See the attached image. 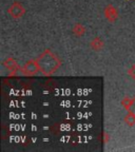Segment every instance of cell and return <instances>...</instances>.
<instances>
[{"mask_svg":"<svg viewBox=\"0 0 135 152\" xmlns=\"http://www.w3.org/2000/svg\"><path fill=\"white\" fill-rule=\"evenodd\" d=\"M40 69V73L43 76H52L58 71L61 66V60L53 51L45 49L39 56L36 58Z\"/></svg>","mask_w":135,"mask_h":152,"instance_id":"1","label":"cell"},{"mask_svg":"<svg viewBox=\"0 0 135 152\" xmlns=\"http://www.w3.org/2000/svg\"><path fill=\"white\" fill-rule=\"evenodd\" d=\"M20 71H21L22 75L35 76L40 72V69H39V66H38L37 60L31 59V60H28V61H26V64L21 66Z\"/></svg>","mask_w":135,"mask_h":152,"instance_id":"2","label":"cell"},{"mask_svg":"<svg viewBox=\"0 0 135 152\" xmlns=\"http://www.w3.org/2000/svg\"><path fill=\"white\" fill-rule=\"evenodd\" d=\"M26 13V7H23V4L20 1H14L9 7V9H7V14L12 17L13 19L21 18Z\"/></svg>","mask_w":135,"mask_h":152,"instance_id":"3","label":"cell"},{"mask_svg":"<svg viewBox=\"0 0 135 152\" xmlns=\"http://www.w3.org/2000/svg\"><path fill=\"white\" fill-rule=\"evenodd\" d=\"M2 64H3V66H4L5 69L9 72V75H11V76L15 75V74H16L19 70L21 69V68H20V66L18 64V62H17L14 58H12V57H7V59L3 60Z\"/></svg>","mask_w":135,"mask_h":152,"instance_id":"4","label":"cell"},{"mask_svg":"<svg viewBox=\"0 0 135 152\" xmlns=\"http://www.w3.org/2000/svg\"><path fill=\"white\" fill-rule=\"evenodd\" d=\"M104 17L107 18L109 22H115L118 19V11L114 5L109 4L104 7Z\"/></svg>","mask_w":135,"mask_h":152,"instance_id":"5","label":"cell"},{"mask_svg":"<svg viewBox=\"0 0 135 152\" xmlns=\"http://www.w3.org/2000/svg\"><path fill=\"white\" fill-rule=\"evenodd\" d=\"M90 47H91V49H92L93 51H95V52H99L100 50H102V49H104V42L100 37H94L92 40H91Z\"/></svg>","mask_w":135,"mask_h":152,"instance_id":"6","label":"cell"},{"mask_svg":"<svg viewBox=\"0 0 135 152\" xmlns=\"http://www.w3.org/2000/svg\"><path fill=\"white\" fill-rule=\"evenodd\" d=\"M85 32H87V30H85V26L79 23V22L78 23H75L73 26V28H72V33L76 37H81V36L85 35Z\"/></svg>","mask_w":135,"mask_h":152,"instance_id":"7","label":"cell"},{"mask_svg":"<svg viewBox=\"0 0 135 152\" xmlns=\"http://www.w3.org/2000/svg\"><path fill=\"white\" fill-rule=\"evenodd\" d=\"M125 123H126L129 127L135 126V115L134 114L128 112V114L125 116Z\"/></svg>","mask_w":135,"mask_h":152,"instance_id":"8","label":"cell"},{"mask_svg":"<svg viewBox=\"0 0 135 152\" xmlns=\"http://www.w3.org/2000/svg\"><path fill=\"white\" fill-rule=\"evenodd\" d=\"M127 111L130 112V113H133L135 115V97H133L132 99H131V104L128 109H127Z\"/></svg>","mask_w":135,"mask_h":152,"instance_id":"9","label":"cell"},{"mask_svg":"<svg viewBox=\"0 0 135 152\" xmlns=\"http://www.w3.org/2000/svg\"><path fill=\"white\" fill-rule=\"evenodd\" d=\"M128 75L130 76L131 78L134 79V80H135V64H133V66H131L130 69L128 70Z\"/></svg>","mask_w":135,"mask_h":152,"instance_id":"10","label":"cell"},{"mask_svg":"<svg viewBox=\"0 0 135 152\" xmlns=\"http://www.w3.org/2000/svg\"><path fill=\"white\" fill-rule=\"evenodd\" d=\"M104 144H108V142H109V140H110V136H109V134H108L107 132H104Z\"/></svg>","mask_w":135,"mask_h":152,"instance_id":"11","label":"cell"}]
</instances>
